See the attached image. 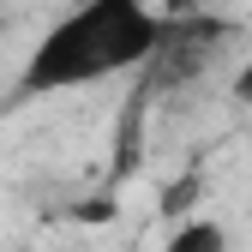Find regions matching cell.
<instances>
[{
	"label": "cell",
	"instance_id": "6da1fadb",
	"mask_svg": "<svg viewBox=\"0 0 252 252\" xmlns=\"http://www.w3.org/2000/svg\"><path fill=\"white\" fill-rule=\"evenodd\" d=\"M168 18L150 0H72V12H60L42 42L30 48L18 90L24 96H60V90L102 84L114 72H138L156 60Z\"/></svg>",
	"mask_w": 252,
	"mask_h": 252
},
{
	"label": "cell",
	"instance_id": "277c9868",
	"mask_svg": "<svg viewBox=\"0 0 252 252\" xmlns=\"http://www.w3.org/2000/svg\"><path fill=\"white\" fill-rule=\"evenodd\" d=\"M240 96H246V102H252V66H246V72H240Z\"/></svg>",
	"mask_w": 252,
	"mask_h": 252
},
{
	"label": "cell",
	"instance_id": "3957f363",
	"mask_svg": "<svg viewBox=\"0 0 252 252\" xmlns=\"http://www.w3.org/2000/svg\"><path fill=\"white\" fill-rule=\"evenodd\" d=\"M192 6H198V0H162L156 12H162V18H192Z\"/></svg>",
	"mask_w": 252,
	"mask_h": 252
},
{
	"label": "cell",
	"instance_id": "7a4b0ae2",
	"mask_svg": "<svg viewBox=\"0 0 252 252\" xmlns=\"http://www.w3.org/2000/svg\"><path fill=\"white\" fill-rule=\"evenodd\" d=\"M162 252H228V228L222 222H204V216H180Z\"/></svg>",
	"mask_w": 252,
	"mask_h": 252
}]
</instances>
